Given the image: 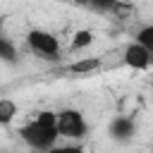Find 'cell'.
<instances>
[{"label": "cell", "mask_w": 153, "mask_h": 153, "mask_svg": "<svg viewBox=\"0 0 153 153\" xmlns=\"http://www.w3.org/2000/svg\"><path fill=\"white\" fill-rule=\"evenodd\" d=\"M19 139L36 153H48L57 146V112L53 110H38L26 124L19 127Z\"/></svg>", "instance_id": "obj_1"}, {"label": "cell", "mask_w": 153, "mask_h": 153, "mask_svg": "<svg viewBox=\"0 0 153 153\" xmlns=\"http://www.w3.org/2000/svg\"><path fill=\"white\" fill-rule=\"evenodd\" d=\"M93 31L91 29H76L72 33V41H69V53H79V50H86L91 43H93Z\"/></svg>", "instance_id": "obj_7"}, {"label": "cell", "mask_w": 153, "mask_h": 153, "mask_svg": "<svg viewBox=\"0 0 153 153\" xmlns=\"http://www.w3.org/2000/svg\"><path fill=\"white\" fill-rule=\"evenodd\" d=\"M26 45L31 48V53L45 57V60H55L60 57L62 48H60V38L45 29H31L26 33Z\"/></svg>", "instance_id": "obj_3"}, {"label": "cell", "mask_w": 153, "mask_h": 153, "mask_svg": "<svg viewBox=\"0 0 153 153\" xmlns=\"http://www.w3.org/2000/svg\"><path fill=\"white\" fill-rule=\"evenodd\" d=\"M19 60V50L14 45V41L0 36V62H7V65H17Z\"/></svg>", "instance_id": "obj_9"}, {"label": "cell", "mask_w": 153, "mask_h": 153, "mask_svg": "<svg viewBox=\"0 0 153 153\" xmlns=\"http://www.w3.org/2000/svg\"><path fill=\"white\" fill-rule=\"evenodd\" d=\"M48 153H86V148L81 143H57L55 148H50Z\"/></svg>", "instance_id": "obj_11"}, {"label": "cell", "mask_w": 153, "mask_h": 153, "mask_svg": "<svg viewBox=\"0 0 153 153\" xmlns=\"http://www.w3.org/2000/svg\"><path fill=\"white\" fill-rule=\"evenodd\" d=\"M98 69H103V57H79L67 65V72L74 76H88L96 74Z\"/></svg>", "instance_id": "obj_6"}, {"label": "cell", "mask_w": 153, "mask_h": 153, "mask_svg": "<svg viewBox=\"0 0 153 153\" xmlns=\"http://www.w3.org/2000/svg\"><path fill=\"white\" fill-rule=\"evenodd\" d=\"M134 43L143 45V48L153 55V24H143V26H139L136 33H134Z\"/></svg>", "instance_id": "obj_10"}, {"label": "cell", "mask_w": 153, "mask_h": 153, "mask_svg": "<svg viewBox=\"0 0 153 153\" xmlns=\"http://www.w3.org/2000/svg\"><path fill=\"white\" fill-rule=\"evenodd\" d=\"M17 115H19L17 103L12 98H0V127H10Z\"/></svg>", "instance_id": "obj_8"}, {"label": "cell", "mask_w": 153, "mask_h": 153, "mask_svg": "<svg viewBox=\"0 0 153 153\" xmlns=\"http://www.w3.org/2000/svg\"><path fill=\"white\" fill-rule=\"evenodd\" d=\"M108 134H110V139L117 141V143H129V141L134 139V134H136V122H134V117H129V115H117V117H112V122H110V127H108Z\"/></svg>", "instance_id": "obj_5"}, {"label": "cell", "mask_w": 153, "mask_h": 153, "mask_svg": "<svg viewBox=\"0 0 153 153\" xmlns=\"http://www.w3.org/2000/svg\"><path fill=\"white\" fill-rule=\"evenodd\" d=\"M57 134H60V139H69L72 143H81L88 134V122H86L84 112L76 108L57 110Z\"/></svg>", "instance_id": "obj_2"}, {"label": "cell", "mask_w": 153, "mask_h": 153, "mask_svg": "<svg viewBox=\"0 0 153 153\" xmlns=\"http://www.w3.org/2000/svg\"><path fill=\"white\" fill-rule=\"evenodd\" d=\"M2 29H5V17L0 14V36H2Z\"/></svg>", "instance_id": "obj_12"}, {"label": "cell", "mask_w": 153, "mask_h": 153, "mask_svg": "<svg viewBox=\"0 0 153 153\" xmlns=\"http://www.w3.org/2000/svg\"><path fill=\"white\" fill-rule=\"evenodd\" d=\"M122 62L129 67V69H134V72H146L151 65H153V55L143 48V45H139V43H127V48H124V53H122Z\"/></svg>", "instance_id": "obj_4"}]
</instances>
